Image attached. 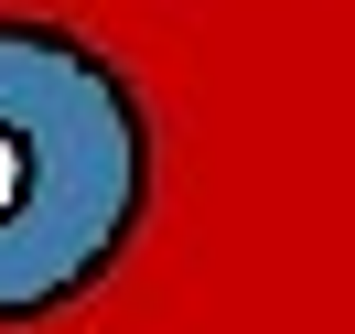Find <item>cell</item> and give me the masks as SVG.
<instances>
[{
	"label": "cell",
	"instance_id": "obj_1",
	"mask_svg": "<svg viewBox=\"0 0 355 334\" xmlns=\"http://www.w3.org/2000/svg\"><path fill=\"white\" fill-rule=\"evenodd\" d=\"M0 334H355V0H0Z\"/></svg>",
	"mask_w": 355,
	"mask_h": 334
}]
</instances>
